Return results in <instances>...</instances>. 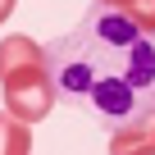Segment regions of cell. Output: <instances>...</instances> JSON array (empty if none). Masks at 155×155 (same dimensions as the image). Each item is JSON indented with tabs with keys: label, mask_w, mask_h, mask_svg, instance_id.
<instances>
[{
	"label": "cell",
	"mask_w": 155,
	"mask_h": 155,
	"mask_svg": "<svg viewBox=\"0 0 155 155\" xmlns=\"http://www.w3.org/2000/svg\"><path fill=\"white\" fill-rule=\"evenodd\" d=\"M28 150H32L28 123H18L14 114H0V155H28Z\"/></svg>",
	"instance_id": "obj_4"
},
{
	"label": "cell",
	"mask_w": 155,
	"mask_h": 155,
	"mask_svg": "<svg viewBox=\"0 0 155 155\" xmlns=\"http://www.w3.org/2000/svg\"><path fill=\"white\" fill-rule=\"evenodd\" d=\"M55 105L119 132L155 123V41L119 9L91 5L73 32L46 46Z\"/></svg>",
	"instance_id": "obj_1"
},
{
	"label": "cell",
	"mask_w": 155,
	"mask_h": 155,
	"mask_svg": "<svg viewBox=\"0 0 155 155\" xmlns=\"http://www.w3.org/2000/svg\"><path fill=\"white\" fill-rule=\"evenodd\" d=\"M0 87H5V114L18 123H37L55 110V82L46 46L32 37H5L0 41Z\"/></svg>",
	"instance_id": "obj_2"
},
{
	"label": "cell",
	"mask_w": 155,
	"mask_h": 155,
	"mask_svg": "<svg viewBox=\"0 0 155 155\" xmlns=\"http://www.w3.org/2000/svg\"><path fill=\"white\" fill-rule=\"evenodd\" d=\"M110 155H155V123H132L110 137Z\"/></svg>",
	"instance_id": "obj_3"
},
{
	"label": "cell",
	"mask_w": 155,
	"mask_h": 155,
	"mask_svg": "<svg viewBox=\"0 0 155 155\" xmlns=\"http://www.w3.org/2000/svg\"><path fill=\"white\" fill-rule=\"evenodd\" d=\"M5 18H9V5H0V23H5Z\"/></svg>",
	"instance_id": "obj_6"
},
{
	"label": "cell",
	"mask_w": 155,
	"mask_h": 155,
	"mask_svg": "<svg viewBox=\"0 0 155 155\" xmlns=\"http://www.w3.org/2000/svg\"><path fill=\"white\" fill-rule=\"evenodd\" d=\"M119 9H123V14H128L146 37L155 32V0H128V5H119Z\"/></svg>",
	"instance_id": "obj_5"
}]
</instances>
